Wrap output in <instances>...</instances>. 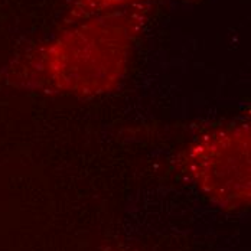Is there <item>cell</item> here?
Listing matches in <instances>:
<instances>
[{
	"mask_svg": "<svg viewBox=\"0 0 251 251\" xmlns=\"http://www.w3.org/2000/svg\"><path fill=\"white\" fill-rule=\"evenodd\" d=\"M146 21L145 6L70 24L30 56L24 81L47 94L97 97L120 85Z\"/></svg>",
	"mask_w": 251,
	"mask_h": 251,
	"instance_id": "cell-1",
	"label": "cell"
},
{
	"mask_svg": "<svg viewBox=\"0 0 251 251\" xmlns=\"http://www.w3.org/2000/svg\"><path fill=\"white\" fill-rule=\"evenodd\" d=\"M179 166L221 208L240 209L250 200V126L235 120L212 126L179 154Z\"/></svg>",
	"mask_w": 251,
	"mask_h": 251,
	"instance_id": "cell-2",
	"label": "cell"
},
{
	"mask_svg": "<svg viewBox=\"0 0 251 251\" xmlns=\"http://www.w3.org/2000/svg\"><path fill=\"white\" fill-rule=\"evenodd\" d=\"M142 0H75L73 7L68 12L67 24H73L81 19H87L90 16H96L101 13L123 10L127 7L139 6Z\"/></svg>",
	"mask_w": 251,
	"mask_h": 251,
	"instance_id": "cell-3",
	"label": "cell"
},
{
	"mask_svg": "<svg viewBox=\"0 0 251 251\" xmlns=\"http://www.w3.org/2000/svg\"><path fill=\"white\" fill-rule=\"evenodd\" d=\"M111 251H120V250H111Z\"/></svg>",
	"mask_w": 251,
	"mask_h": 251,
	"instance_id": "cell-4",
	"label": "cell"
}]
</instances>
